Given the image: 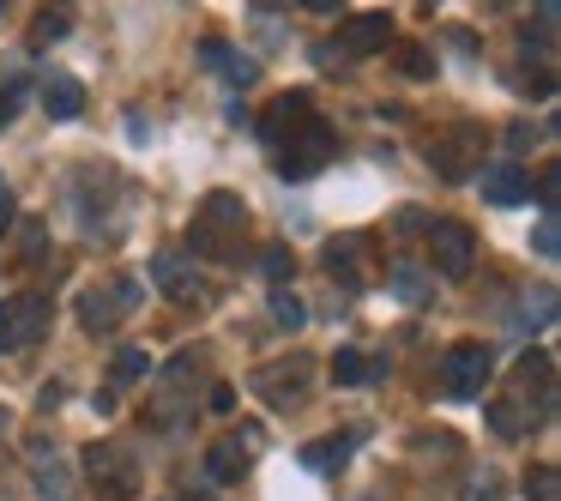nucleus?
<instances>
[{
    "instance_id": "obj_1",
    "label": "nucleus",
    "mask_w": 561,
    "mask_h": 501,
    "mask_svg": "<svg viewBox=\"0 0 561 501\" xmlns=\"http://www.w3.org/2000/svg\"><path fill=\"white\" fill-rule=\"evenodd\" d=\"M260 139H266L272 170H278L284 182H308V175H320L339 158V134H332V122L314 110L308 91H290V98L272 103V115L260 122Z\"/></svg>"
},
{
    "instance_id": "obj_2",
    "label": "nucleus",
    "mask_w": 561,
    "mask_h": 501,
    "mask_svg": "<svg viewBox=\"0 0 561 501\" xmlns=\"http://www.w3.org/2000/svg\"><path fill=\"white\" fill-rule=\"evenodd\" d=\"M549 399H556V368H549V356L543 351L519 356L507 392H501V399H489V429H495L501 441L531 435V429L549 417Z\"/></svg>"
},
{
    "instance_id": "obj_3",
    "label": "nucleus",
    "mask_w": 561,
    "mask_h": 501,
    "mask_svg": "<svg viewBox=\"0 0 561 501\" xmlns=\"http://www.w3.org/2000/svg\"><path fill=\"white\" fill-rule=\"evenodd\" d=\"M242 236H248V206L236 194H206L194 206V224H187V242L206 260H242Z\"/></svg>"
},
{
    "instance_id": "obj_4",
    "label": "nucleus",
    "mask_w": 561,
    "mask_h": 501,
    "mask_svg": "<svg viewBox=\"0 0 561 501\" xmlns=\"http://www.w3.org/2000/svg\"><path fill=\"white\" fill-rule=\"evenodd\" d=\"M139 303H146V284H139L134 272H110V278L85 284V296H79V327L103 339V332H115Z\"/></svg>"
},
{
    "instance_id": "obj_5",
    "label": "nucleus",
    "mask_w": 561,
    "mask_h": 501,
    "mask_svg": "<svg viewBox=\"0 0 561 501\" xmlns=\"http://www.w3.org/2000/svg\"><path fill=\"white\" fill-rule=\"evenodd\" d=\"M483 151H489V134L477 122H459V127H447V134L428 139V170H435L440 182H465Z\"/></svg>"
},
{
    "instance_id": "obj_6",
    "label": "nucleus",
    "mask_w": 561,
    "mask_h": 501,
    "mask_svg": "<svg viewBox=\"0 0 561 501\" xmlns=\"http://www.w3.org/2000/svg\"><path fill=\"white\" fill-rule=\"evenodd\" d=\"M308 387H314V363H308L302 351L284 356V363L254 368V392L272 405V411H296V405H308Z\"/></svg>"
},
{
    "instance_id": "obj_7",
    "label": "nucleus",
    "mask_w": 561,
    "mask_h": 501,
    "mask_svg": "<svg viewBox=\"0 0 561 501\" xmlns=\"http://www.w3.org/2000/svg\"><path fill=\"white\" fill-rule=\"evenodd\" d=\"M489 375H495V351L465 339V344H453L447 363H440V392H447V399H483Z\"/></svg>"
},
{
    "instance_id": "obj_8",
    "label": "nucleus",
    "mask_w": 561,
    "mask_h": 501,
    "mask_svg": "<svg viewBox=\"0 0 561 501\" xmlns=\"http://www.w3.org/2000/svg\"><path fill=\"white\" fill-rule=\"evenodd\" d=\"M55 327V308L43 296H7L0 303V351H25V344L49 339Z\"/></svg>"
},
{
    "instance_id": "obj_9",
    "label": "nucleus",
    "mask_w": 561,
    "mask_h": 501,
    "mask_svg": "<svg viewBox=\"0 0 561 501\" xmlns=\"http://www.w3.org/2000/svg\"><path fill=\"white\" fill-rule=\"evenodd\" d=\"M428 266H435L440 278H471V266H477L471 224H453V218L428 224Z\"/></svg>"
},
{
    "instance_id": "obj_10",
    "label": "nucleus",
    "mask_w": 561,
    "mask_h": 501,
    "mask_svg": "<svg viewBox=\"0 0 561 501\" xmlns=\"http://www.w3.org/2000/svg\"><path fill=\"white\" fill-rule=\"evenodd\" d=\"M85 471H91V483H98V496H110V501H122V496H134V453L122 447V441H98V447L85 453Z\"/></svg>"
},
{
    "instance_id": "obj_11",
    "label": "nucleus",
    "mask_w": 561,
    "mask_h": 501,
    "mask_svg": "<svg viewBox=\"0 0 561 501\" xmlns=\"http://www.w3.org/2000/svg\"><path fill=\"white\" fill-rule=\"evenodd\" d=\"M260 441H266V429H260V423H242L236 435H224L218 447L206 453V471L218 477V483H242L248 465H254V453H260Z\"/></svg>"
},
{
    "instance_id": "obj_12",
    "label": "nucleus",
    "mask_w": 561,
    "mask_h": 501,
    "mask_svg": "<svg viewBox=\"0 0 561 501\" xmlns=\"http://www.w3.org/2000/svg\"><path fill=\"white\" fill-rule=\"evenodd\" d=\"M151 284H158L170 303H182V308H206V303H211L206 278H199V272L187 266L182 254H158V260H151Z\"/></svg>"
},
{
    "instance_id": "obj_13",
    "label": "nucleus",
    "mask_w": 561,
    "mask_h": 501,
    "mask_svg": "<svg viewBox=\"0 0 561 501\" xmlns=\"http://www.w3.org/2000/svg\"><path fill=\"white\" fill-rule=\"evenodd\" d=\"M387 37H392V13H356V19H344V31H339V55L363 61V55L387 49Z\"/></svg>"
},
{
    "instance_id": "obj_14",
    "label": "nucleus",
    "mask_w": 561,
    "mask_h": 501,
    "mask_svg": "<svg viewBox=\"0 0 561 501\" xmlns=\"http://www.w3.org/2000/svg\"><path fill=\"white\" fill-rule=\"evenodd\" d=\"M37 98H43V110H49V122H79V115H85V86L67 79V73H43Z\"/></svg>"
},
{
    "instance_id": "obj_15",
    "label": "nucleus",
    "mask_w": 561,
    "mask_h": 501,
    "mask_svg": "<svg viewBox=\"0 0 561 501\" xmlns=\"http://www.w3.org/2000/svg\"><path fill=\"white\" fill-rule=\"evenodd\" d=\"M525 194H531V182H525V170L513 158H501V163L483 170V200L489 206H525Z\"/></svg>"
},
{
    "instance_id": "obj_16",
    "label": "nucleus",
    "mask_w": 561,
    "mask_h": 501,
    "mask_svg": "<svg viewBox=\"0 0 561 501\" xmlns=\"http://www.w3.org/2000/svg\"><path fill=\"white\" fill-rule=\"evenodd\" d=\"M31 471H37L43 501H73V471H67V459H61L55 447H43V441H37V453H31Z\"/></svg>"
},
{
    "instance_id": "obj_17",
    "label": "nucleus",
    "mask_w": 561,
    "mask_h": 501,
    "mask_svg": "<svg viewBox=\"0 0 561 501\" xmlns=\"http://www.w3.org/2000/svg\"><path fill=\"white\" fill-rule=\"evenodd\" d=\"M351 447H356V435L351 429H344V435H320L314 447H302V465L308 471H344V465H351Z\"/></svg>"
},
{
    "instance_id": "obj_18",
    "label": "nucleus",
    "mask_w": 561,
    "mask_h": 501,
    "mask_svg": "<svg viewBox=\"0 0 561 501\" xmlns=\"http://www.w3.org/2000/svg\"><path fill=\"white\" fill-rule=\"evenodd\" d=\"M206 67H211L218 79H230V86H254V79H260V67L248 61V55H236L230 43H218V37L206 43Z\"/></svg>"
},
{
    "instance_id": "obj_19",
    "label": "nucleus",
    "mask_w": 561,
    "mask_h": 501,
    "mask_svg": "<svg viewBox=\"0 0 561 501\" xmlns=\"http://www.w3.org/2000/svg\"><path fill=\"white\" fill-rule=\"evenodd\" d=\"M387 278H392V291H399L411 308H428V272L416 266V260H392Z\"/></svg>"
},
{
    "instance_id": "obj_20",
    "label": "nucleus",
    "mask_w": 561,
    "mask_h": 501,
    "mask_svg": "<svg viewBox=\"0 0 561 501\" xmlns=\"http://www.w3.org/2000/svg\"><path fill=\"white\" fill-rule=\"evenodd\" d=\"M549 320H556V291H531L519 308V332H543Z\"/></svg>"
},
{
    "instance_id": "obj_21",
    "label": "nucleus",
    "mask_w": 561,
    "mask_h": 501,
    "mask_svg": "<svg viewBox=\"0 0 561 501\" xmlns=\"http://www.w3.org/2000/svg\"><path fill=\"white\" fill-rule=\"evenodd\" d=\"M356 248H363V242H332L327 248V272H332V278H344L351 291L363 284V272H356Z\"/></svg>"
},
{
    "instance_id": "obj_22",
    "label": "nucleus",
    "mask_w": 561,
    "mask_h": 501,
    "mask_svg": "<svg viewBox=\"0 0 561 501\" xmlns=\"http://www.w3.org/2000/svg\"><path fill=\"white\" fill-rule=\"evenodd\" d=\"M272 320H278V327H308V308H302V296L296 291H272Z\"/></svg>"
},
{
    "instance_id": "obj_23",
    "label": "nucleus",
    "mask_w": 561,
    "mask_h": 501,
    "mask_svg": "<svg viewBox=\"0 0 561 501\" xmlns=\"http://www.w3.org/2000/svg\"><path fill=\"white\" fill-rule=\"evenodd\" d=\"M459 501H501V471H495V465H483V471L465 477V496Z\"/></svg>"
},
{
    "instance_id": "obj_24",
    "label": "nucleus",
    "mask_w": 561,
    "mask_h": 501,
    "mask_svg": "<svg viewBox=\"0 0 561 501\" xmlns=\"http://www.w3.org/2000/svg\"><path fill=\"white\" fill-rule=\"evenodd\" d=\"M67 31H73V19H67V13H43L37 25H31V49H49V43H61Z\"/></svg>"
},
{
    "instance_id": "obj_25",
    "label": "nucleus",
    "mask_w": 561,
    "mask_h": 501,
    "mask_svg": "<svg viewBox=\"0 0 561 501\" xmlns=\"http://www.w3.org/2000/svg\"><path fill=\"white\" fill-rule=\"evenodd\" d=\"M556 489H561L556 465H531V471H525V496H531V501H556Z\"/></svg>"
},
{
    "instance_id": "obj_26",
    "label": "nucleus",
    "mask_w": 561,
    "mask_h": 501,
    "mask_svg": "<svg viewBox=\"0 0 561 501\" xmlns=\"http://www.w3.org/2000/svg\"><path fill=\"white\" fill-rule=\"evenodd\" d=\"M531 248L543 260H556L561 254V224H556V212H543V218H537V236H531Z\"/></svg>"
},
{
    "instance_id": "obj_27",
    "label": "nucleus",
    "mask_w": 561,
    "mask_h": 501,
    "mask_svg": "<svg viewBox=\"0 0 561 501\" xmlns=\"http://www.w3.org/2000/svg\"><path fill=\"white\" fill-rule=\"evenodd\" d=\"M332 375H339L344 387H356V380H368V356L363 351H339L332 356Z\"/></svg>"
},
{
    "instance_id": "obj_28",
    "label": "nucleus",
    "mask_w": 561,
    "mask_h": 501,
    "mask_svg": "<svg viewBox=\"0 0 561 501\" xmlns=\"http://www.w3.org/2000/svg\"><path fill=\"white\" fill-rule=\"evenodd\" d=\"M296 272V254L290 248H266V278H272V291H284V278Z\"/></svg>"
},
{
    "instance_id": "obj_29",
    "label": "nucleus",
    "mask_w": 561,
    "mask_h": 501,
    "mask_svg": "<svg viewBox=\"0 0 561 501\" xmlns=\"http://www.w3.org/2000/svg\"><path fill=\"white\" fill-rule=\"evenodd\" d=\"M146 368H151V356L139 351V344H127V351L115 356V380H139V375H146Z\"/></svg>"
},
{
    "instance_id": "obj_30",
    "label": "nucleus",
    "mask_w": 561,
    "mask_h": 501,
    "mask_svg": "<svg viewBox=\"0 0 561 501\" xmlns=\"http://www.w3.org/2000/svg\"><path fill=\"white\" fill-rule=\"evenodd\" d=\"M19 103H25V79H7V86H0V127L19 115Z\"/></svg>"
},
{
    "instance_id": "obj_31",
    "label": "nucleus",
    "mask_w": 561,
    "mask_h": 501,
    "mask_svg": "<svg viewBox=\"0 0 561 501\" xmlns=\"http://www.w3.org/2000/svg\"><path fill=\"white\" fill-rule=\"evenodd\" d=\"M556 187H561V175H556V163H549V170L537 175V206L543 212H556Z\"/></svg>"
},
{
    "instance_id": "obj_32",
    "label": "nucleus",
    "mask_w": 561,
    "mask_h": 501,
    "mask_svg": "<svg viewBox=\"0 0 561 501\" xmlns=\"http://www.w3.org/2000/svg\"><path fill=\"white\" fill-rule=\"evenodd\" d=\"M404 73H411V79H428V73H435V61H428V49H404Z\"/></svg>"
},
{
    "instance_id": "obj_33",
    "label": "nucleus",
    "mask_w": 561,
    "mask_h": 501,
    "mask_svg": "<svg viewBox=\"0 0 561 501\" xmlns=\"http://www.w3.org/2000/svg\"><path fill=\"white\" fill-rule=\"evenodd\" d=\"M13 206H19V200H13V187L0 182V236L13 230Z\"/></svg>"
},
{
    "instance_id": "obj_34",
    "label": "nucleus",
    "mask_w": 561,
    "mask_h": 501,
    "mask_svg": "<svg viewBox=\"0 0 561 501\" xmlns=\"http://www.w3.org/2000/svg\"><path fill=\"white\" fill-rule=\"evenodd\" d=\"M211 411H236V387H211Z\"/></svg>"
}]
</instances>
